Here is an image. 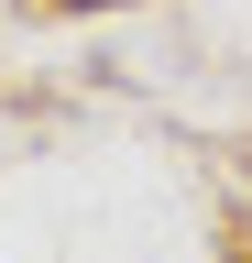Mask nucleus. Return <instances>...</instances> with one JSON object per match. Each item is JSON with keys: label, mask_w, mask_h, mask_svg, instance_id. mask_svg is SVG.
Here are the masks:
<instances>
[{"label": "nucleus", "mask_w": 252, "mask_h": 263, "mask_svg": "<svg viewBox=\"0 0 252 263\" xmlns=\"http://www.w3.org/2000/svg\"><path fill=\"white\" fill-rule=\"evenodd\" d=\"M66 11H99V0H66Z\"/></svg>", "instance_id": "f257e3e1"}]
</instances>
